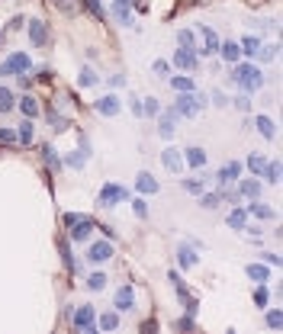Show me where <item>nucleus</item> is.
I'll return each instance as SVG.
<instances>
[{
	"label": "nucleus",
	"instance_id": "f257e3e1",
	"mask_svg": "<svg viewBox=\"0 0 283 334\" xmlns=\"http://www.w3.org/2000/svg\"><path fill=\"white\" fill-rule=\"evenodd\" d=\"M232 80L238 84V90L244 97H251V93H257L264 87V71L257 65H251V61H235L232 65Z\"/></svg>",
	"mask_w": 283,
	"mask_h": 334
},
{
	"label": "nucleus",
	"instance_id": "f03ea898",
	"mask_svg": "<svg viewBox=\"0 0 283 334\" xmlns=\"http://www.w3.org/2000/svg\"><path fill=\"white\" fill-rule=\"evenodd\" d=\"M29 68H32L29 55L26 52H13L4 65H0V77H20V74H26Z\"/></svg>",
	"mask_w": 283,
	"mask_h": 334
},
{
	"label": "nucleus",
	"instance_id": "7ed1b4c3",
	"mask_svg": "<svg viewBox=\"0 0 283 334\" xmlns=\"http://www.w3.org/2000/svg\"><path fill=\"white\" fill-rule=\"evenodd\" d=\"M129 199H132V193L126 186H119V183H106L100 190V196H97L100 206H116V202H129Z\"/></svg>",
	"mask_w": 283,
	"mask_h": 334
},
{
	"label": "nucleus",
	"instance_id": "20e7f679",
	"mask_svg": "<svg viewBox=\"0 0 283 334\" xmlns=\"http://www.w3.org/2000/svg\"><path fill=\"white\" fill-rule=\"evenodd\" d=\"M68 228H71V241H87V238L93 235V228H97V222L90 216H78Z\"/></svg>",
	"mask_w": 283,
	"mask_h": 334
},
{
	"label": "nucleus",
	"instance_id": "39448f33",
	"mask_svg": "<svg viewBox=\"0 0 283 334\" xmlns=\"http://www.w3.org/2000/svg\"><path fill=\"white\" fill-rule=\"evenodd\" d=\"M174 110H177L180 119H196V113H200L203 106H200V100H196L193 93H180L177 103H174Z\"/></svg>",
	"mask_w": 283,
	"mask_h": 334
},
{
	"label": "nucleus",
	"instance_id": "423d86ee",
	"mask_svg": "<svg viewBox=\"0 0 283 334\" xmlns=\"http://www.w3.org/2000/svg\"><path fill=\"white\" fill-rule=\"evenodd\" d=\"M74 328L84 331V334L97 331V312H93V305H81L78 312H74Z\"/></svg>",
	"mask_w": 283,
	"mask_h": 334
},
{
	"label": "nucleus",
	"instance_id": "0eeeda50",
	"mask_svg": "<svg viewBox=\"0 0 283 334\" xmlns=\"http://www.w3.org/2000/svg\"><path fill=\"white\" fill-rule=\"evenodd\" d=\"M158 190H161V186H158V180L148 171L135 174V193H139V196H158Z\"/></svg>",
	"mask_w": 283,
	"mask_h": 334
},
{
	"label": "nucleus",
	"instance_id": "6e6552de",
	"mask_svg": "<svg viewBox=\"0 0 283 334\" xmlns=\"http://www.w3.org/2000/svg\"><path fill=\"white\" fill-rule=\"evenodd\" d=\"M158 119V135H161V138H174V129H177V110H174V106H171V110L164 113V116H155Z\"/></svg>",
	"mask_w": 283,
	"mask_h": 334
},
{
	"label": "nucleus",
	"instance_id": "1a4fd4ad",
	"mask_svg": "<svg viewBox=\"0 0 283 334\" xmlns=\"http://www.w3.org/2000/svg\"><path fill=\"white\" fill-rule=\"evenodd\" d=\"M161 164L167 167L171 174H183V167H187V164H183V151L180 148H164L161 151Z\"/></svg>",
	"mask_w": 283,
	"mask_h": 334
},
{
	"label": "nucleus",
	"instance_id": "9d476101",
	"mask_svg": "<svg viewBox=\"0 0 283 334\" xmlns=\"http://www.w3.org/2000/svg\"><path fill=\"white\" fill-rule=\"evenodd\" d=\"M196 260H200V247H196V244H180L177 247V264H180V270H193Z\"/></svg>",
	"mask_w": 283,
	"mask_h": 334
},
{
	"label": "nucleus",
	"instance_id": "9b49d317",
	"mask_svg": "<svg viewBox=\"0 0 283 334\" xmlns=\"http://www.w3.org/2000/svg\"><path fill=\"white\" fill-rule=\"evenodd\" d=\"M171 65H174L177 71H193L196 68V49H183V45H180V49L174 52V61H171Z\"/></svg>",
	"mask_w": 283,
	"mask_h": 334
},
{
	"label": "nucleus",
	"instance_id": "f8f14e48",
	"mask_svg": "<svg viewBox=\"0 0 283 334\" xmlns=\"http://www.w3.org/2000/svg\"><path fill=\"white\" fill-rule=\"evenodd\" d=\"M183 164H187L190 171H203V167H206V151L196 148V145L183 148Z\"/></svg>",
	"mask_w": 283,
	"mask_h": 334
},
{
	"label": "nucleus",
	"instance_id": "ddd939ff",
	"mask_svg": "<svg viewBox=\"0 0 283 334\" xmlns=\"http://www.w3.org/2000/svg\"><path fill=\"white\" fill-rule=\"evenodd\" d=\"M26 32H29V42L35 45V49H42V45L48 42V29H45V23H42V19H29Z\"/></svg>",
	"mask_w": 283,
	"mask_h": 334
},
{
	"label": "nucleus",
	"instance_id": "4468645a",
	"mask_svg": "<svg viewBox=\"0 0 283 334\" xmlns=\"http://www.w3.org/2000/svg\"><path fill=\"white\" fill-rule=\"evenodd\" d=\"M109 257H113V244H106V241H97V244H90V251H87V260H90V264H106Z\"/></svg>",
	"mask_w": 283,
	"mask_h": 334
},
{
	"label": "nucleus",
	"instance_id": "2eb2a0df",
	"mask_svg": "<svg viewBox=\"0 0 283 334\" xmlns=\"http://www.w3.org/2000/svg\"><path fill=\"white\" fill-rule=\"evenodd\" d=\"M241 161H229L225 167H222V171H219L216 177H219V183H238L241 180Z\"/></svg>",
	"mask_w": 283,
	"mask_h": 334
},
{
	"label": "nucleus",
	"instance_id": "dca6fc26",
	"mask_svg": "<svg viewBox=\"0 0 283 334\" xmlns=\"http://www.w3.org/2000/svg\"><path fill=\"white\" fill-rule=\"evenodd\" d=\"M219 52H222V61L225 65H235L238 58H241V45L235 39H225V42H219Z\"/></svg>",
	"mask_w": 283,
	"mask_h": 334
},
{
	"label": "nucleus",
	"instance_id": "f3484780",
	"mask_svg": "<svg viewBox=\"0 0 283 334\" xmlns=\"http://www.w3.org/2000/svg\"><path fill=\"white\" fill-rule=\"evenodd\" d=\"M200 32H203V52L206 55H216L219 52V42H222V39H219V32L213 26H200Z\"/></svg>",
	"mask_w": 283,
	"mask_h": 334
},
{
	"label": "nucleus",
	"instance_id": "a211bd4d",
	"mask_svg": "<svg viewBox=\"0 0 283 334\" xmlns=\"http://www.w3.org/2000/svg\"><path fill=\"white\" fill-rule=\"evenodd\" d=\"M132 305H135V289L132 286H122V289L116 293V308L119 312H129Z\"/></svg>",
	"mask_w": 283,
	"mask_h": 334
},
{
	"label": "nucleus",
	"instance_id": "6ab92c4d",
	"mask_svg": "<svg viewBox=\"0 0 283 334\" xmlns=\"http://www.w3.org/2000/svg\"><path fill=\"white\" fill-rule=\"evenodd\" d=\"M16 106H20V113L26 116V119H35V116H39V100H35L32 93H26V97H23Z\"/></svg>",
	"mask_w": 283,
	"mask_h": 334
},
{
	"label": "nucleus",
	"instance_id": "aec40b11",
	"mask_svg": "<svg viewBox=\"0 0 283 334\" xmlns=\"http://www.w3.org/2000/svg\"><path fill=\"white\" fill-rule=\"evenodd\" d=\"M97 113L100 116H119V100L116 97H100L97 100Z\"/></svg>",
	"mask_w": 283,
	"mask_h": 334
},
{
	"label": "nucleus",
	"instance_id": "412c9836",
	"mask_svg": "<svg viewBox=\"0 0 283 334\" xmlns=\"http://www.w3.org/2000/svg\"><path fill=\"white\" fill-rule=\"evenodd\" d=\"M35 141V129H32V119H23L20 132H16V145H32Z\"/></svg>",
	"mask_w": 283,
	"mask_h": 334
},
{
	"label": "nucleus",
	"instance_id": "4be33fe9",
	"mask_svg": "<svg viewBox=\"0 0 283 334\" xmlns=\"http://www.w3.org/2000/svg\"><path fill=\"white\" fill-rule=\"evenodd\" d=\"M132 0H116V7H113V13H116V19L122 23V26H132Z\"/></svg>",
	"mask_w": 283,
	"mask_h": 334
},
{
	"label": "nucleus",
	"instance_id": "5701e85b",
	"mask_svg": "<svg viewBox=\"0 0 283 334\" xmlns=\"http://www.w3.org/2000/svg\"><path fill=\"white\" fill-rule=\"evenodd\" d=\"M238 193L248 196V199H257V196H261V180H257V177H251V180H241V183H238Z\"/></svg>",
	"mask_w": 283,
	"mask_h": 334
},
{
	"label": "nucleus",
	"instance_id": "b1692460",
	"mask_svg": "<svg viewBox=\"0 0 283 334\" xmlns=\"http://www.w3.org/2000/svg\"><path fill=\"white\" fill-rule=\"evenodd\" d=\"M61 164H65V167H71V171H81V167L87 164V154H84V151L78 148V151H71V154H65V158H61Z\"/></svg>",
	"mask_w": 283,
	"mask_h": 334
},
{
	"label": "nucleus",
	"instance_id": "393cba45",
	"mask_svg": "<svg viewBox=\"0 0 283 334\" xmlns=\"http://www.w3.org/2000/svg\"><path fill=\"white\" fill-rule=\"evenodd\" d=\"M225 225H229V228H235V232H241L244 225H248V212H244V209H232L229 219H225Z\"/></svg>",
	"mask_w": 283,
	"mask_h": 334
},
{
	"label": "nucleus",
	"instance_id": "a878e982",
	"mask_svg": "<svg viewBox=\"0 0 283 334\" xmlns=\"http://www.w3.org/2000/svg\"><path fill=\"white\" fill-rule=\"evenodd\" d=\"M248 212H251L254 219H261V222H274V219H277V212L270 209V206H261V202H251Z\"/></svg>",
	"mask_w": 283,
	"mask_h": 334
},
{
	"label": "nucleus",
	"instance_id": "bb28decb",
	"mask_svg": "<svg viewBox=\"0 0 283 334\" xmlns=\"http://www.w3.org/2000/svg\"><path fill=\"white\" fill-rule=\"evenodd\" d=\"M254 126H257V132H261L264 138H270V141H274V135H277V126L270 122L267 116H257V119H254Z\"/></svg>",
	"mask_w": 283,
	"mask_h": 334
},
{
	"label": "nucleus",
	"instance_id": "cd10ccee",
	"mask_svg": "<svg viewBox=\"0 0 283 334\" xmlns=\"http://www.w3.org/2000/svg\"><path fill=\"white\" fill-rule=\"evenodd\" d=\"M58 251H61V260H65V267H68L71 273H78V264H74V254H71V241H68V238L58 244Z\"/></svg>",
	"mask_w": 283,
	"mask_h": 334
},
{
	"label": "nucleus",
	"instance_id": "c85d7f7f",
	"mask_svg": "<svg viewBox=\"0 0 283 334\" xmlns=\"http://www.w3.org/2000/svg\"><path fill=\"white\" fill-rule=\"evenodd\" d=\"M87 289H90V293H100V289H106V270H97V273H90V277H87Z\"/></svg>",
	"mask_w": 283,
	"mask_h": 334
},
{
	"label": "nucleus",
	"instance_id": "c756f323",
	"mask_svg": "<svg viewBox=\"0 0 283 334\" xmlns=\"http://www.w3.org/2000/svg\"><path fill=\"white\" fill-rule=\"evenodd\" d=\"M119 328V318H116V312H106V315H100L97 318V331H116Z\"/></svg>",
	"mask_w": 283,
	"mask_h": 334
},
{
	"label": "nucleus",
	"instance_id": "7c9ffc66",
	"mask_svg": "<svg viewBox=\"0 0 283 334\" xmlns=\"http://www.w3.org/2000/svg\"><path fill=\"white\" fill-rule=\"evenodd\" d=\"M97 80H100V77H97V71H93L90 65H84V68H81V74H78V84H81V87H93Z\"/></svg>",
	"mask_w": 283,
	"mask_h": 334
},
{
	"label": "nucleus",
	"instance_id": "2f4dec72",
	"mask_svg": "<svg viewBox=\"0 0 283 334\" xmlns=\"http://www.w3.org/2000/svg\"><path fill=\"white\" fill-rule=\"evenodd\" d=\"M171 87H174L177 93H193L196 84H193V77H171Z\"/></svg>",
	"mask_w": 283,
	"mask_h": 334
},
{
	"label": "nucleus",
	"instance_id": "473e14b6",
	"mask_svg": "<svg viewBox=\"0 0 283 334\" xmlns=\"http://www.w3.org/2000/svg\"><path fill=\"white\" fill-rule=\"evenodd\" d=\"M264 167H267V158H261V154H251V158H248L251 177H264Z\"/></svg>",
	"mask_w": 283,
	"mask_h": 334
},
{
	"label": "nucleus",
	"instance_id": "72a5a7b5",
	"mask_svg": "<svg viewBox=\"0 0 283 334\" xmlns=\"http://www.w3.org/2000/svg\"><path fill=\"white\" fill-rule=\"evenodd\" d=\"M248 277H251L254 283H267V280H270V270H267L264 264H251V267H248Z\"/></svg>",
	"mask_w": 283,
	"mask_h": 334
},
{
	"label": "nucleus",
	"instance_id": "f704fd0d",
	"mask_svg": "<svg viewBox=\"0 0 283 334\" xmlns=\"http://www.w3.org/2000/svg\"><path fill=\"white\" fill-rule=\"evenodd\" d=\"M257 52H261V39H257V35H244L241 55H257Z\"/></svg>",
	"mask_w": 283,
	"mask_h": 334
},
{
	"label": "nucleus",
	"instance_id": "c9c22d12",
	"mask_svg": "<svg viewBox=\"0 0 283 334\" xmlns=\"http://www.w3.org/2000/svg\"><path fill=\"white\" fill-rule=\"evenodd\" d=\"M16 106V97H13V90H7V87H0V113H7V110H13Z\"/></svg>",
	"mask_w": 283,
	"mask_h": 334
},
{
	"label": "nucleus",
	"instance_id": "e433bc0d",
	"mask_svg": "<svg viewBox=\"0 0 283 334\" xmlns=\"http://www.w3.org/2000/svg\"><path fill=\"white\" fill-rule=\"evenodd\" d=\"M55 10H65L68 16L81 13V0H55Z\"/></svg>",
	"mask_w": 283,
	"mask_h": 334
},
{
	"label": "nucleus",
	"instance_id": "4c0bfd02",
	"mask_svg": "<svg viewBox=\"0 0 283 334\" xmlns=\"http://www.w3.org/2000/svg\"><path fill=\"white\" fill-rule=\"evenodd\" d=\"M48 126H52L55 132H65V129H68V119L61 116V113H55V110H52V113H48Z\"/></svg>",
	"mask_w": 283,
	"mask_h": 334
},
{
	"label": "nucleus",
	"instance_id": "58836bf2",
	"mask_svg": "<svg viewBox=\"0 0 283 334\" xmlns=\"http://www.w3.org/2000/svg\"><path fill=\"white\" fill-rule=\"evenodd\" d=\"M264 177L270 183H280V161H267V167H264Z\"/></svg>",
	"mask_w": 283,
	"mask_h": 334
},
{
	"label": "nucleus",
	"instance_id": "ea45409f",
	"mask_svg": "<svg viewBox=\"0 0 283 334\" xmlns=\"http://www.w3.org/2000/svg\"><path fill=\"white\" fill-rule=\"evenodd\" d=\"M177 45H183V49H196L193 29H180V32H177Z\"/></svg>",
	"mask_w": 283,
	"mask_h": 334
},
{
	"label": "nucleus",
	"instance_id": "a19ab883",
	"mask_svg": "<svg viewBox=\"0 0 283 334\" xmlns=\"http://www.w3.org/2000/svg\"><path fill=\"white\" fill-rule=\"evenodd\" d=\"M267 302H270V293L264 289V283H257V289H254V305H257V308H267Z\"/></svg>",
	"mask_w": 283,
	"mask_h": 334
},
{
	"label": "nucleus",
	"instance_id": "79ce46f5",
	"mask_svg": "<svg viewBox=\"0 0 283 334\" xmlns=\"http://www.w3.org/2000/svg\"><path fill=\"white\" fill-rule=\"evenodd\" d=\"M219 202H222V193H206V196H200V206L203 209H216Z\"/></svg>",
	"mask_w": 283,
	"mask_h": 334
},
{
	"label": "nucleus",
	"instance_id": "37998d69",
	"mask_svg": "<svg viewBox=\"0 0 283 334\" xmlns=\"http://www.w3.org/2000/svg\"><path fill=\"white\" fill-rule=\"evenodd\" d=\"M42 154H45V161H48V167H55V171L61 167V158H58V154L52 151V145H45V148H42Z\"/></svg>",
	"mask_w": 283,
	"mask_h": 334
},
{
	"label": "nucleus",
	"instance_id": "c03bdc74",
	"mask_svg": "<svg viewBox=\"0 0 283 334\" xmlns=\"http://www.w3.org/2000/svg\"><path fill=\"white\" fill-rule=\"evenodd\" d=\"M267 328H270V331H280V328H283V315L277 312V308L267 315Z\"/></svg>",
	"mask_w": 283,
	"mask_h": 334
},
{
	"label": "nucleus",
	"instance_id": "a18cd8bd",
	"mask_svg": "<svg viewBox=\"0 0 283 334\" xmlns=\"http://www.w3.org/2000/svg\"><path fill=\"white\" fill-rule=\"evenodd\" d=\"M0 145H16V132H13V129H0Z\"/></svg>",
	"mask_w": 283,
	"mask_h": 334
},
{
	"label": "nucleus",
	"instance_id": "49530a36",
	"mask_svg": "<svg viewBox=\"0 0 283 334\" xmlns=\"http://www.w3.org/2000/svg\"><path fill=\"white\" fill-rule=\"evenodd\" d=\"M84 4H87V10H90L97 19H103V16H106V13H103V7H100V0H84Z\"/></svg>",
	"mask_w": 283,
	"mask_h": 334
},
{
	"label": "nucleus",
	"instance_id": "de8ad7c7",
	"mask_svg": "<svg viewBox=\"0 0 283 334\" xmlns=\"http://www.w3.org/2000/svg\"><path fill=\"white\" fill-rule=\"evenodd\" d=\"M132 209H135V216H139V219H148V206H145L142 199H132Z\"/></svg>",
	"mask_w": 283,
	"mask_h": 334
},
{
	"label": "nucleus",
	"instance_id": "09e8293b",
	"mask_svg": "<svg viewBox=\"0 0 283 334\" xmlns=\"http://www.w3.org/2000/svg\"><path fill=\"white\" fill-rule=\"evenodd\" d=\"M177 331H196V325H193V315H187V318H180L177 325H174Z\"/></svg>",
	"mask_w": 283,
	"mask_h": 334
},
{
	"label": "nucleus",
	"instance_id": "8fccbe9b",
	"mask_svg": "<svg viewBox=\"0 0 283 334\" xmlns=\"http://www.w3.org/2000/svg\"><path fill=\"white\" fill-rule=\"evenodd\" d=\"M183 190L187 193H203V180H183Z\"/></svg>",
	"mask_w": 283,
	"mask_h": 334
},
{
	"label": "nucleus",
	"instance_id": "3c124183",
	"mask_svg": "<svg viewBox=\"0 0 283 334\" xmlns=\"http://www.w3.org/2000/svg\"><path fill=\"white\" fill-rule=\"evenodd\" d=\"M152 71H155V74H161V77H167L171 65H167V61H155V65H152Z\"/></svg>",
	"mask_w": 283,
	"mask_h": 334
},
{
	"label": "nucleus",
	"instance_id": "603ef678",
	"mask_svg": "<svg viewBox=\"0 0 283 334\" xmlns=\"http://www.w3.org/2000/svg\"><path fill=\"white\" fill-rule=\"evenodd\" d=\"M122 84H126V77H122V74H113V77H109V87H122Z\"/></svg>",
	"mask_w": 283,
	"mask_h": 334
},
{
	"label": "nucleus",
	"instance_id": "864d4df0",
	"mask_svg": "<svg viewBox=\"0 0 283 334\" xmlns=\"http://www.w3.org/2000/svg\"><path fill=\"white\" fill-rule=\"evenodd\" d=\"M213 103H219V106H225V103H229V97H225V93H213Z\"/></svg>",
	"mask_w": 283,
	"mask_h": 334
},
{
	"label": "nucleus",
	"instance_id": "5fc2aeb1",
	"mask_svg": "<svg viewBox=\"0 0 283 334\" xmlns=\"http://www.w3.org/2000/svg\"><path fill=\"white\" fill-rule=\"evenodd\" d=\"M132 116H142V100L132 97Z\"/></svg>",
	"mask_w": 283,
	"mask_h": 334
},
{
	"label": "nucleus",
	"instance_id": "6e6d98bb",
	"mask_svg": "<svg viewBox=\"0 0 283 334\" xmlns=\"http://www.w3.org/2000/svg\"><path fill=\"white\" fill-rule=\"evenodd\" d=\"M81 151H84V154H87V158H90V141L84 138V135H81Z\"/></svg>",
	"mask_w": 283,
	"mask_h": 334
},
{
	"label": "nucleus",
	"instance_id": "4d7b16f0",
	"mask_svg": "<svg viewBox=\"0 0 283 334\" xmlns=\"http://www.w3.org/2000/svg\"><path fill=\"white\" fill-rule=\"evenodd\" d=\"M235 106H238V110H248V97H244V93H241V97L235 100Z\"/></svg>",
	"mask_w": 283,
	"mask_h": 334
},
{
	"label": "nucleus",
	"instance_id": "13d9d810",
	"mask_svg": "<svg viewBox=\"0 0 283 334\" xmlns=\"http://www.w3.org/2000/svg\"><path fill=\"white\" fill-rule=\"evenodd\" d=\"M0 42H4V39H0Z\"/></svg>",
	"mask_w": 283,
	"mask_h": 334
}]
</instances>
